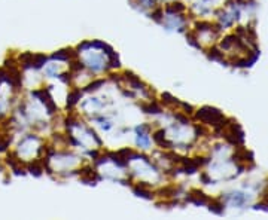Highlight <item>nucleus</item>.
I'll return each instance as SVG.
<instances>
[{"mask_svg": "<svg viewBox=\"0 0 268 220\" xmlns=\"http://www.w3.org/2000/svg\"><path fill=\"white\" fill-rule=\"evenodd\" d=\"M136 142H137V145H139L140 147H143V149H147L149 145H151V140H149V137H147L146 134H142V132L137 134Z\"/></svg>", "mask_w": 268, "mask_h": 220, "instance_id": "f257e3e1", "label": "nucleus"}]
</instances>
